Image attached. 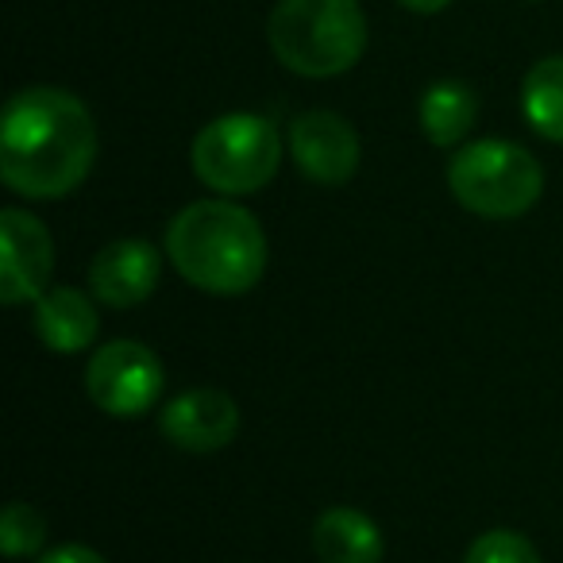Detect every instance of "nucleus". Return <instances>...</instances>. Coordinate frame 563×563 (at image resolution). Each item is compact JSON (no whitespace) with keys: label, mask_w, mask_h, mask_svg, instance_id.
Returning <instances> with one entry per match:
<instances>
[{"label":"nucleus","mask_w":563,"mask_h":563,"mask_svg":"<svg viewBox=\"0 0 563 563\" xmlns=\"http://www.w3.org/2000/svg\"><path fill=\"white\" fill-rule=\"evenodd\" d=\"M97 158L93 112L55 86L20 89L0 124V178L32 201L66 197L89 178Z\"/></svg>","instance_id":"nucleus-1"},{"label":"nucleus","mask_w":563,"mask_h":563,"mask_svg":"<svg viewBox=\"0 0 563 563\" xmlns=\"http://www.w3.org/2000/svg\"><path fill=\"white\" fill-rule=\"evenodd\" d=\"M174 271L205 294H247L266 271V235L255 212L232 201H194L166 228Z\"/></svg>","instance_id":"nucleus-2"},{"label":"nucleus","mask_w":563,"mask_h":563,"mask_svg":"<svg viewBox=\"0 0 563 563\" xmlns=\"http://www.w3.org/2000/svg\"><path fill=\"white\" fill-rule=\"evenodd\" d=\"M274 58L301 78L347 74L367 51L360 0H278L266 20Z\"/></svg>","instance_id":"nucleus-3"},{"label":"nucleus","mask_w":563,"mask_h":563,"mask_svg":"<svg viewBox=\"0 0 563 563\" xmlns=\"http://www.w3.org/2000/svg\"><path fill=\"white\" fill-rule=\"evenodd\" d=\"M452 197L475 217H525L544 194V170L525 147L509 140H478L455 151L448 166Z\"/></svg>","instance_id":"nucleus-4"},{"label":"nucleus","mask_w":563,"mask_h":563,"mask_svg":"<svg viewBox=\"0 0 563 563\" xmlns=\"http://www.w3.org/2000/svg\"><path fill=\"white\" fill-rule=\"evenodd\" d=\"M194 174L212 194H255L278 174V128L258 112H228L205 124L194 140Z\"/></svg>","instance_id":"nucleus-5"},{"label":"nucleus","mask_w":563,"mask_h":563,"mask_svg":"<svg viewBox=\"0 0 563 563\" xmlns=\"http://www.w3.org/2000/svg\"><path fill=\"white\" fill-rule=\"evenodd\" d=\"M163 383V363L140 340H112L86 363V394L109 417H143Z\"/></svg>","instance_id":"nucleus-6"},{"label":"nucleus","mask_w":563,"mask_h":563,"mask_svg":"<svg viewBox=\"0 0 563 563\" xmlns=\"http://www.w3.org/2000/svg\"><path fill=\"white\" fill-rule=\"evenodd\" d=\"M55 271V243L43 220L24 209L0 212V301L24 306L47 294Z\"/></svg>","instance_id":"nucleus-7"},{"label":"nucleus","mask_w":563,"mask_h":563,"mask_svg":"<svg viewBox=\"0 0 563 563\" xmlns=\"http://www.w3.org/2000/svg\"><path fill=\"white\" fill-rule=\"evenodd\" d=\"M290 151L298 170L317 186H344L360 170V135L336 112H301L290 124Z\"/></svg>","instance_id":"nucleus-8"},{"label":"nucleus","mask_w":563,"mask_h":563,"mask_svg":"<svg viewBox=\"0 0 563 563\" xmlns=\"http://www.w3.org/2000/svg\"><path fill=\"white\" fill-rule=\"evenodd\" d=\"M158 424H163V437L174 448L209 455L235 440V432H240V406L224 390L201 386V390H189L181 398H174L163 409V421Z\"/></svg>","instance_id":"nucleus-9"},{"label":"nucleus","mask_w":563,"mask_h":563,"mask_svg":"<svg viewBox=\"0 0 563 563\" xmlns=\"http://www.w3.org/2000/svg\"><path fill=\"white\" fill-rule=\"evenodd\" d=\"M158 251L143 240H117L97 251L89 263V290L112 309H132L155 294L158 286Z\"/></svg>","instance_id":"nucleus-10"},{"label":"nucleus","mask_w":563,"mask_h":563,"mask_svg":"<svg viewBox=\"0 0 563 563\" xmlns=\"http://www.w3.org/2000/svg\"><path fill=\"white\" fill-rule=\"evenodd\" d=\"M35 332L51 352H86L97 340V309L93 298H86L74 286H55L35 301Z\"/></svg>","instance_id":"nucleus-11"},{"label":"nucleus","mask_w":563,"mask_h":563,"mask_svg":"<svg viewBox=\"0 0 563 563\" xmlns=\"http://www.w3.org/2000/svg\"><path fill=\"white\" fill-rule=\"evenodd\" d=\"M313 552L321 563H378L383 560V532L360 509L332 506L313 525Z\"/></svg>","instance_id":"nucleus-12"},{"label":"nucleus","mask_w":563,"mask_h":563,"mask_svg":"<svg viewBox=\"0 0 563 563\" xmlns=\"http://www.w3.org/2000/svg\"><path fill=\"white\" fill-rule=\"evenodd\" d=\"M478 120V97L463 81H437L421 97V132L437 147H455Z\"/></svg>","instance_id":"nucleus-13"},{"label":"nucleus","mask_w":563,"mask_h":563,"mask_svg":"<svg viewBox=\"0 0 563 563\" xmlns=\"http://www.w3.org/2000/svg\"><path fill=\"white\" fill-rule=\"evenodd\" d=\"M521 112L540 140L563 143V55H548L525 74Z\"/></svg>","instance_id":"nucleus-14"},{"label":"nucleus","mask_w":563,"mask_h":563,"mask_svg":"<svg viewBox=\"0 0 563 563\" xmlns=\"http://www.w3.org/2000/svg\"><path fill=\"white\" fill-rule=\"evenodd\" d=\"M43 540H47V521H43V514L35 506H27V501H12L9 509H4V517H0V548H4V555H32L43 548Z\"/></svg>","instance_id":"nucleus-15"},{"label":"nucleus","mask_w":563,"mask_h":563,"mask_svg":"<svg viewBox=\"0 0 563 563\" xmlns=\"http://www.w3.org/2000/svg\"><path fill=\"white\" fill-rule=\"evenodd\" d=\"M463 563H540L537 548L529 537L514 529H490L467 548Z\"/></svg>","instance_id":"nucleus-16"},{"label":"nucleus","mask_w":563,"mask_h":563,"mask_svg":"<svg viewBox=\"0 0 563 563\" xmlns=\"http://www.w3.org/2000/svg\"><path fill=\"white\" fill-rule=\"evenodd\" d=\"M40 563H109V560L86 544H63V548H55V552L43 555Z\"/></svg>","instance_id":"nucleus-17"},{"label":"nucleus","mask_w":563,"mask_h":563,"mask_svg":"<svg viewBox=\"0 0 563 563\" xmlns=\"http://www.w3.org/2000/svg\"><path fill=\"white\" fill-rule=\"evenodd\" d=\"M401 9L417 12V16H432V12H444L452 0H398Z\"/></svg>","instance_id":"nucleus-18"}]
</instances>
